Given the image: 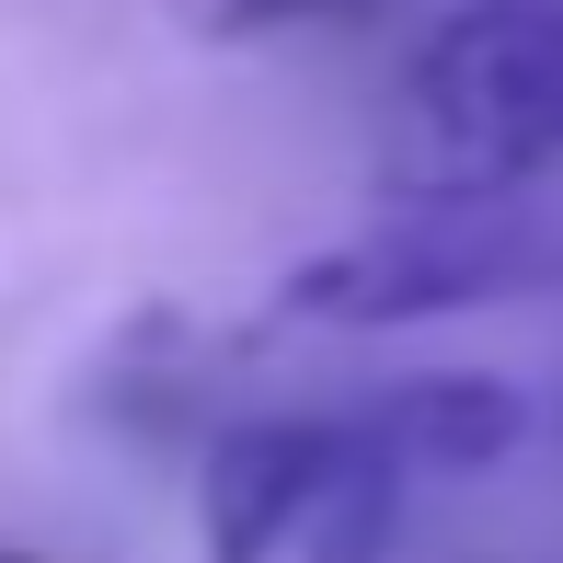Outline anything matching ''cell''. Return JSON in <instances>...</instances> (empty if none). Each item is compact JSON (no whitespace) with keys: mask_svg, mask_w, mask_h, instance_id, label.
I'll return each mask as SVG.
<instances>
[{"mask_svg":"<svg viewBox=\"0 0 563 563\" xmlns=\"http://www.w3.org/2000/svg\"><path fill=\"white\" fill-rule=\"evenodd\" d=\"M563 162V0H472L391 92V196H518Z\"/></svg>","mask_w":563,"mask_h":563,"instance_id":"1","label":"cell"},{"mask_svg":"<svg viewBox=\"0 0 563 563\" xmlns=\"http://www.w3.org/2000/svg\"><path fill=\"white\" fill-rule=\"evenodd\" d=\"M415 460L379 415H253L219 426L196 518L208 563H379L402 529Z\"/></svg>","mask_w":563,"mask_h":563,"instance_id":"2","label":"cell"},{"mask_svg":"<svg viewBox=\"0 0 563 563\" xmlns=\"http://www.w3.org/2000/svg\"><path fill=\"white\" fill-rule=\"evenodd\" d=\"M552 265L541 219L518 196H391L356 242L311 253L288 276L299 322H345V334H379V322H426V311H472V299H506Z\"/></svg>","mask_w":563,"mask_h":563,"instance_id":"3","label":"cell"},{"mask_svg":"<svg viewBox=\"0 0 563 563\" xmlns=\"http://www.w3.org/2000/svg\"><path fill=\"white\" fill-rule=\"evenodd\" d=\"M368 415L391 426V449L415 460V472H483V460H506V449L529 438V402L506 391V379H483V368H426V379H391Z\"/></svg>","mask_w":563,"mask_h":563,"instance_id":"4","label":"cell"},{"mask_svg":"<svg viewBox=\"0 0 563 563\" xmlns=\"http://www.w3.org/2000/svg\"><path fill=\"white\" fill-rule=\"evenodd\" d=\"M230 23H322V12H356V0H219Z\"/></svg>","mask_w":563,"mask_h":563,"instance_id":"5","label":"cell"},{"mask_svg":"<svg viewBox=\"0 0 563 563\" xmlns=\"http://www.w3.org/2000/svg\"><path fill=\"white\" fill-rule=\"evenodd\" d=\"M0 563H35V552H0Z\"/></svg>","mask_w":563,"mask_h":563,"instance_id":"6","label":"cell"}]
</instances>
